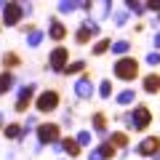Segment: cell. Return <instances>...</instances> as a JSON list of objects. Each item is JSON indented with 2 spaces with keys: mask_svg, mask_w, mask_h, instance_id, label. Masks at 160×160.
Wrapping results in <instances>:
<instances>
[{
  "mask_svg": "<svg viewBox=\"0 0 160 160\" xmlns=\"http://www.w3.org/2000/svg\"><path fill=\"white\" fill-rule=\"evenodd\" d=\"M0 6H3V13H0V24L3 27H16L32 11V6H24V3H16V0H8V3H0Z\"/></svg>",
  "mask_w": 160,
  "mask_h": 160,
  "instance_id": "6da1fadb",
  "label": "cell"
},
{
  "mask_svg": "<svg viewBox=\"0 0 160 160\" xmlns=\"http://www.w3.org/2000/svg\"><path fill=\"white\" fill-rule=\"evenodd\" d=\"M112 72H115V78H118V80L131 83V80L139 78V62H136L133 56H120V59H115Z\"/></svg>",
  "mask_w": 160,
  "mask_h": 160,
  "instance_id": "7a4b0ae2",
  "label": "cell"
},
{
  "mask_svg": "<svg viewBox=\"0 0 160 160\" xmlns=\"http://www.w3.org/2000/svg\"><path fill=\"white\" fill-rule=\"evenodd\" d=\"M149 123H152V112H149L144 104H136L133 112L126 115V128L128 131H147Z\"/></svg>",
  "mask_w": 160,
  "mask_h": 160,
  "instance_id": "3957f363",
  "label": "cell"
},
{
  "mask_svg": "<svg viewBox=\"0 0 160 160\" xmlns=\"http://www.w3.org/2000/svg\"><path fill=\"white\" fill-rule=\"evenodd\" d=\"M62 142V131H59V123H40L38 126V147H46V144H56Z\"/></svg>",
  "mask_w": 160,
  "mask_h": 160,
  "instance_id": "277c9868",
  "label": "cell"
},
{
  "mask_svg": "<svg viewBox=\"0 0 160 160\" xmlns=\"http://www.w3.org/2000/svg\"><path fill=\"white\" fill-rule=\"evenodd\" d=\"M59 91L56 88H48V91H40L38 96H35V107H38V112H43V115H48V112H53V109L59 107Z\"/></svg>",
  "mask_w": 160,
  "mask_h": 160,
  "instance_id": "5b68a950",
  "label": "cell"
},
{
  "mask_svg": "<svg viewBox=\"0 0 160 160\" xmlns=\"http://www.w3.org/2000/svg\"><path fill=\"white\" fill-rule=\"evenodd\" d=\"M93 38H99V22H93V19H86V22L78 27V32H75V43L86 46V43H91Z\"/></svg>",
  "mask_w": 160,
  "mask_h": 160,
  "instance_id": "8992f818",
  "label": "cell"
},
{
  "mask_svg": "<svg viewBox=\"0 0 160 160\" xmlns=\"http://www.w3.org/2000/svg\"><path fill=\"white\" fill-rule=\"evenodd\" d=\"M67 64H69V51L64 46H56L48 53V69H51V72H64Z\"/></svg>",
  "mask_w": 160,
  "mask_h": 160,
  "instance_id": "52a82bcc",
  "label": "cell"
},
{
  "mask_svg": "<svg viewBox=\"0 0 160 160\" xmlns=\"http://www.w3.org/2000/svg\"><path fill=\"white\" fill-rule=\"evenodd\" d=\"M35 102V83H27V86L19 88V96H16V104H13V109L16 112H27V107Z\"/></svg>",
  "mask_w": 160,
  "mask_h": 160,
  "instance_id": "ba28073f",
  "label": "cell"
},
{
  "mask_svg": "<svg viewBox=\"0 0 160 160\" xmlns=\"http://www.w3.org/2000/svg\"><path fill=\"white\" fill-rule=\"evenodd\" d=\"M160 152V136H144L142 144H136V155L142 158H155Z\"/></svg>",
  "mask_w": 160,
  "mask_h": 160,
  "instance_id": "9c48e42d",
  "label": "cell"
},
{
  "mask_svg": "<svg viewBox=\"0 0 160 160\" xmlns=\"http://www.w3.org/2000/svg\"><path fill=\"white\" fill-rule=\"evenodd\" d=\"M93 93H96V88H93L91 75H80V78L75 80V96L78 99H91Z\"/></svg>",
  "mask_w": 160,
  "mask_h": 160,
  "instance_id": "30bf717a",
  "label": "cell"
},
{
  "mask_svg": "<svg viewBox=\"0 0 160 160\" xmlns=\"http://www.w3.org/2000/svg\"><path fill=\"white\" fill-rule=\"evenodd\" d=\"M115 155H118V149H115L109 142H102V144H96V147L91 149L88 158H91V160H112Z\"/></svg>",
  "mask_w": 160,
  "mask_h": 160,
  "instance_id": "8fae6325",
  "label": "cell"
},
{
  "mask_svg": "<svg viewBox=\"0 0 160 160\" xmlns=\"http://www.w3.org/2000/svg\"><path fill=\"white\" fill-rule=\"evenodd\" d=\"M48 38H51V40H56V43L67 38V27H64V24L59 22L56 16H51V19H48Z\"/></svg>",
  "mask_w": 160,
  "mask_h": 160,
  "instance_id": "7c38bea8",
  "label": "cell"
},
{
  "mask_svg": "<svg viewBox=\"0 0 160 160\" xmlns=\"http://www.w3.org/2000/svg\"><path fill=\"white\" fill-rule=\"evenodd\" d=\"M144 83H142V88L147 93H158L160 91V75H155V72H149V75H144Z\"/></svg>",
  "mask_w": 160,
  "mask_h": 160,
  "instance_id": "4fadbf2b",
  "label": "cell"
},
{
  "mask_svg": "<svg viewBox=\"0 0 160 160\" xmlns=\"http://www.w3.org/2000/svg\"><path fill=\"white\" fill-rule=\"evenodd\" d=\"M53 149H62V152H67L69 158H78V155H80V147H78V142H75V139H62Z\"/></svg>",
  "mask_w": 160,
  "mask_h": 160,
  "instance_id": "5bb4252c",
  "label": "cell"
},
{
  "mask_svg": "<svg viewBox=\"0 0 160 160\" xmlns=\"http://www.w3.org/2000/svg\"><path fill=\"white\" fill-rule=\"evenodd\" d=\"M91 123H93V131H96L99 136L107 139V115H104V112H96V115L91 118Z\"/></svg>",
  "mask_w": 160,
  "mask_h": 160,
  "instance_id": "9a60e30c",
  "label": "cell"
},
{
  "mask_svg": "<svg viewBox=\"0 0 160 160\" xmlns=\"http://www.w3.org/2000/svg\"><path fill=\"white\" fill-rule=\"evenodd\" d=\"M107 142L112 144L115 149H126V147H128V133H126V131H115L112 136H107Z\"/></svg>",
  "mask_w": 160,
  "mask_h": 160,
  "instance_id": "2e32d148",
  "label": "cell"
},
{
  "mask_svg": "<svg viewBox=\"0 0 160 160\" xmlns=\"http://www.w3.org/2000/svg\"><path fill=\"white\" fill-rule=\"evenodd\" d=\"M115 102H118L120 107H131V104L136 102V91H133V88H126V91H120L118 96H115Z\"/></svg>",
  "mask_w": 160,
  "mask_h": 160,
  "instance_id": "e0dca14e",
  "label": "cell"
},
{
  "mask_svg": "<svg viewBox=\"0 0 160 160\" xmlns=\"http://www.w3.org/2000/svg\"><path fill=\"white\" fill-rule=\"evenodd\" d=\"M13 83H16V78H13L11 72H6V69H3V72H0V96H6V93L13 88Z\"/></svg>",
  "mask_w": 160,
  "mask_h": 160,
  "instance_id": "ac0fdd59",
  "label": "cell"
},
{
  "mask_svg": "<svg viewBox=\"0 0 160 160\" xmlns=\"http://www.w3.org/2000/svg\"><path fill=\"white\" fill-rule=\"evenodd\" d=\"M109 51L115 53V56H128V51H131V40H115L112 46H109Z\"/></svg>",
  "mask_w": 160,
  "mask_h": 160,
  "instance_id": "d6986e66",
  "label": "cell"
},
{
  "mask_svg": "<svg viewBox=\"0 0 160 160\" xmlns=\"http://www.w3.org/2000/svg\"><path fill=\"white\" fill-rule=\"evenodd\" d=\"M0 62H3V69H11V67H19V64H22V59H19V53L16 51H8V53H3V56H0Z\"/></svg>",
  "mask_w": 160,
  "mask_h": 160,
  "instance_id": "ffe728a7",
  "label": "cell"
},
{
  "mask_svg": "<svg viewBox=\"0 0 160 160\" xmlns=\"http://www.w3.org/2000/svg\"><path fill=\"white\" fill-rule=\"evenodd\" d=\"M109 46H112V40H109V38L96 40V43H93V56H104V53L109 51Z\"/></svg>",
  "mask_w": 160,
  "mask_h": 160,
  "instance_id": "44dd1931",
  "label": "cell"
},
{
  "mask_svg": "<svg viewBox=\"0 0 160 160\" xmlns=\"http://www.w3.org/2000/svg\"><path fill=\"white\" fill-rule=\"evenodd\" d=\"M126 11L128 13H136V16H144V13H147V6H144V3H133V0H128Z\"/></svg>",
  "mask_w": 160,
  "mask_h": 160,
  "instance_id": "7402d4cb",
  "label": "cell"
},
{
  "mask_svg": "<svg viewBox=\"0 0 160 160\" xmlns=\"http://www.w3.org/2000/svg\"><path fill=\"white\" fill-rule=\"evenodd\" d=\"M40 43H43V32H40V29H32V32H27V46H29V48H38Z\"/></svg>",
  "mask_w": 160,
  "mask_h": 160,
  "instance_id": "603a6c76",
  "label": "cell"
},
{
  "mask_svg": "<svg viewBox=\"0 0 160 160\" xmlns=\"http://www.w3.org/2000/svg\"><path fill=\"white\" fill-rule=\"evenodd\" d=\"M83 69H86V62L78 59V62H69L67 67H64V75H78V72H83Z\"/></svg>",
  "mask_w": 160,
  "mask_h": 160,
  "instance_id": "cb8c5ba5",
  "label": "cell"
},
{
  "mask_svg": "<svg viewBox=\"0 0 160 160\" xmlns=\"http://www.w3.org/2000/svg\"><path fill=\"white\" fill-rule=\"evenodd\" d=\"M56 8H59V13H72V11L80 8V3H75V0H62Z\"/></svg>",
  "mask_w": 160,
  "mask_h": 160,
  "instance_id": "d4e9b609",
  "label": "cell"
},
{
  "mask_svg": "<svg viewBox=\"0 0 160 160\" xmlns=\"http://www.w3.org/2000/svg\"><path fill=\"white\" fill-rule=\"evenodd\" d=\"M75 142H78V147H91L93 136H91V131H80L78 136H75Z\"/></svg>",
  "mask_w": 160,
  "mask_h": 160,
  "instance_id": "484cf974",
  "label": "cell"
},
{
  "mask_svg": "<svg viewBox=\"0 0 160 160\" xmlns=\"http://www.w3.org/2000/svg\"><path fill=\"white\" fill-rule=\"evenodd\" d=\"M3 133H6V139H22V126L11 123V126H6V128H3Z\"/></svg>",
  "mask_w": 160,
  "mask_h": 160,
  "instance_id": "4316f807",
  "label": "cell"
},
{
  "mask_svg": "<svg viewBox=\"0 0 160 160\" xmlns=\"http://www.w3.org/2000/svg\"><path fill=\"white\" fill-rule=\"evenodd\" d=\"M99 96H102V99L112 96V80H102V86H99Z\"/></svg>",
  "mask_w": 160,
  "mask_h": 160,
  "instance_id": "83f0119b",
  "label": "cell"
},
{
  "mask_svg": "<svg viewBox=\"0 0 160 160\" xmlns=\"http://www.w3.org/2000/svg\"><path fill=\"white\" fill-rule=\"evenodd\" d=\"M128 16H131L128 11H118V13H115V24H118V27H123V24L128 22Z\"/></svg>",
  "mask_w": 160,
  "mask_h": 160,
  "instance_id": "f1b7e54d",
  "label": "cell"
},
{
  "mask_svg": "<svg viewBox=\"0 0 160 160\" xmlns=\"http://www.w3.org/2000/svg\"><path fill=\"white\" fill-rule=\"evenodd\" d=\"M147 64L158 67V64H160V53H158V51H149V53H147Z\"/></svg>",
  "mask_w": 160,
  "mask_h": 160,
  "instance_id": "f546056e",
  "label": "cell"
},
{
  "mask_svg": "<svg viewBox=\"0 0 160 160\" xmlns=\"http://www.w3.org/2000/svg\"><path fill=\"white\" fill-rule=\"evenodd\" d=\"M147 6V11H158L160 13V0H149V3H144Z\"/></svg>",
  "mask_w": 160,
  "mask_h": 160,
  "instance_id": "4dcf8cb0",
  "label": "cell"
},
{
  "mask_svg": "<svg viewBox=\"0 0 160 160\" xmlns=\"http://www.w3.org/2000/svg\"><path fill=\"white\" fill-rule=\"evenodd\" d=\"M112 13V3H102V19H107Z\"/></svg>",
  "mask_w": 160,
  "mask_h": 160,
  "instance_id": "1f68e13d",
  "label": "cell"
},
{
  "mask_svg": "<svg viewBox=\"0 0 160 160\" xmlns=\"http://www.w3.org/2000/svg\"><path fill=\"white\" fill-rule=\"evenodd\" d=\"M152 46H155V51L160 48V32H155V38H152Z\"/></svg>",
  "mask_w": 160,
  "mask_h": 160,
  "instance_id": "d6a6232c",
  "label": "cell"
},
{
  "mask_svg": "<svg viewBox=\"0 0 160 160\" xmlns=\"http://www.w3.org/2000/svg\"><path fill=\"white\" fill-rule=\"evenodd\" d=\"M0 128H3V112H0Z\"/></svg>",
  "mask_w": 160,
  "mask_h": 160,
  "instance_id": "836d02e7",
  "label": "cell"
},
{
  "mask_svg": "<svg viewBox=\"0 0 160 160\" xmlns=\"http://www.w3.org/2000/svg\"><path fill=\"white\" fill-rule=\"evenodd\" d=\"M158 22H160V13H158Z\"/></svg>",
  "mask_w": 160,
  "mask_h": 160,
  "instance_id": "e575fe53",
  "label": "cell"
},
{
  "mask_svg": "<svg viewBox=\"0 0 160 160\" xmlns=\"http://www.w3.org/2000/svg\"><path fill=\"white\" fill-rule=\"evenodd\" d=\"M0 27H3V24H0Z\"/></svg>",
  "mask_w": 160,
  "mask_h": 160,
  "instance_id": "d590c367",
  "label": "cell"
}]
</instances>
